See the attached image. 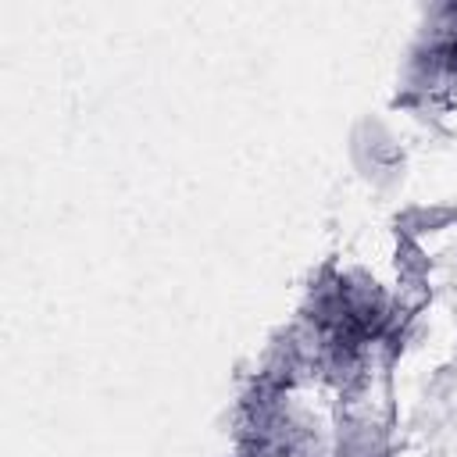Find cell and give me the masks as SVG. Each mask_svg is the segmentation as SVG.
<instances>
[{
	"mask_svg": "<svg viewBox=\"0 0 457 457\" xmlns=\"http://www.w3.org/2000/svg\"><path fill=\"white\" fill-rule=\"evenodd\" d=\"M353 161L361 168L364 179L371 182H389L403 171V150L396 143V136L389 132V125L382 121H364L353 136Z\"/></svg>",
	"mask_w": 457,
	"mask_h": 457,
	"instance_id": "1",
	"label": "cell"
}]
</instances>
